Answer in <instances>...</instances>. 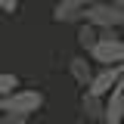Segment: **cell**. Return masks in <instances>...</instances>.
I'll use <instances>...</instances> for the list:
<instances>
[{
	"mask_svg": "<svg viewBox=\"0 0 124 124\" xmlns=\"http://www.w3.org/2000/svg\"><path fill=\"white\" fill-rule=\"evenodd\" d=\"M90 3H96V0H59L53 6V19L56 22H78V19H84V9Z\"/></svg>",
	"mask_w": 124,
	"mask_h": 124,
	"instance_id": "obj_6",
	"label": "cell"
},
{
	"mask_svg": "<svg viewBox=\"0 0 124 124\" xmlns=\"http://www.w3.org/2000/svg\"><path fill=\"white\" fill-rule=\"evenodd\" d=\"M84 22H90L96 28H124V6L112 0H96L84 9Z\"/></svg>",
	"mask_w": 124,
	"mask_h": 124,
	"instance_id": "obj_3",
	"label": "cell"
},
{
	"mask_svg": "<svg viewBox=\"0 0 124 124\" xmlns=\"http://www.w3.org/2000/svg\"><path fill=\"white\" fill-rule=\"evenodd\" d=\"M87 56L99 65L124 62V37H118V28H99V40L87 50Z\"/></svg>",
	"mask_w": 124,
	"mask_h": 124,
	"instance_id": "obj_1",
	"label": "cell"
},
{
	"mask_svg": "<svg viewBox=\"0 0 124 124\" xmlns=\"http://www.w3.org/2000/svg\"><path fill=\"white\" fill-rule=\"evenodd\" d=\"M112 3H118V6H124V0H112Z\"/></svg>",
	"mask_w": 124,
	"mask_h": 124,
	"instance_id": "obj_14",
	"label": "cell"
},
{
	"mask_svg": "<svg viewBox=\"0 0 124 124\" xmlns=\"http://www.w3.org/2000/svg\"><path fill=\"white\" fill-rule=\"evenodd\" d=\"M96 40H99V28H96V25H90V22H84V25L78 28V44L84 46V50H90Z\"/></svg>",
	"mask_w": 124,
	"mask_h": 124,
	"instance_id": "obj_9",
	"label": "cell"
},
{
	"mask_svg": "<svg viewBox=\"0 0 124 124\" xmlns=\"http://www.w3.org/2000/svg\"><path fill=\"white\" fill-rule=\"evenodd\" d=\"M75 124H90V121H87V118H81V121H75Z\"/></svg>",
	"mask_w": 124,
	"mask_h": 124,
	"instance_id": "obj_13",
	"label": "cell"
},
{
	"mask_svg": "<svg viewBox=\"0 0 124 124\" xmlns=\"http://www.w3.org/2000/svg\"><path fill=\"white\" fill-rule=\"evenodd\" d=\"M102 124H124V78L106 93V115Z\"/></svg>",
	"mask_w": 124,
	"mask_h": 124,
	"instance_id": "obj_5",
	"label": "cell"
},
{
	"mask_svg": "<svg viewBox=\"0 0 124 124\" xmlns=\"http://www.w3.org/2000/svg\"><path fill=\"white\" fill-rule=\"evenodd\" d=\"M68 75L75 78L78 87H84V90H87V84H90V78H93V65H90V59H84V56L68 59Z\"/></svg>",
	"mask_w": 124,
	"mask_h": 124,
	"instance_id": "obj_8",
	"label": "cell"
},
{
	"mask_svg": "<svg viewBox=\"0 0 124 124\" xmlns=\"http://www.w3.org/2000/svg\"><path fill=\"white\" fill-rule=\"evenodd\" d=\"M124 78V62H115V65H102L99 71H93L90 84H87V93H93V96H106L118 81Z\"/></svg>",
	"mask_w": 124,
	"mask_h": 124,
	"instance_id": "obj_4",
	"label": "cell"
},
{
	"mask_svg": "<svg viewBox=\"0 0 124 124\" xmlns=\"http://www.w3.org/2000/svg\"><path fill=\"white\" fill-rule=\"evenodd\" d=\"M0 124H28L25 115H13V112H3L0 115Z\"/></svg>",
	"mask_w": 124,
	"mask_h": 124,
	"instance_id": "obj_11",
	"label": "cell"
},
{
	"mask_svg": "<svg viewBox=\"0 0 124 124\" xmlns=\"http://www.w3.org/2000/svg\"><path fill=\"white\" fill-rule=\"evenodd\" d=\"M81 112H84V118L90 124H99L102 115H106V96H93V93L84 90V96H81Z\"/></svg>",
	"mask_w": 124,
	"mask_h": 124,
	"instance_id": "obj_7",
	"label": "cell"
},
{
	"mask_svg": "<svg viewBox=\"0 0 124 124\" xmlns=\"http://www.w3.org/2000/svg\"><path fill=\"white\" fill-rule=\"evenodd\" d=\"M44 108V93L31 90V87H16L13 93L0 96V112H13V115H25L31 118L34 112Z\"/></svg>",
	"mask_w": 124,
	"mask_h": 124,
	"instance_id": "obj_2",
	"label": "cell"
},
{
	"mask_svg": "<svg viewBox=\"0 0 124 124\" xmlns=\"http://www.w3.org/2000/svg\"><path fill=\"white\" fill-rule=\"evenodd\" d=\"M0 9L3 13H16L19 9V0H0Z\"/></svg>",
	"mask_w": 124,
	"mask_h": 124,
	"instance_id": "obj_12",
	"label": "cell"
},
{
	"mask_svg": "<svg viewBox=\"0 0 124 124\" xmlns=\"http://www.w3.org/2000/svg\"><path fill=\"white\" fill-rule=\"evenodd\" d=\"M16 87H19V75H13V71H0V96L13 93Z\"/></svg>",
	"mask_w": 124,
	"mask_h": 124,
	"instance_id": "obj_10",
	"label": "cell"
}]
</instances>
